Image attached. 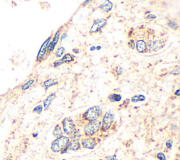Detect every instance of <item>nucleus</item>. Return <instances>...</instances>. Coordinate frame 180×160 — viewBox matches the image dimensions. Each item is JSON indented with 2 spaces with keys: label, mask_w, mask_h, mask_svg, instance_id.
Masks as SVG:
<instances>
[{
  "label": "nucleus",
  "mask_w": 180,
  "mask_h": 160,
  "mask_svg": "<svg viewBox=\"0 0 180 160\" xmlns=\"http://www.w3.org/2000/svg\"><path fill=\"white\" fill-rule=\"evenodd\" d=\"M101 128V121H97L88 122L84 126V132L87 137H92L99 132Z\"/></svg>",
  "instance_id": "20e7f679"
},
{
  "label": "nucleus",
  "mask_w": 180,
  "mask_h": 160,
  "mask_svg": "<svg viewBox=\"0 0 180 160\" xmlns=\"http://www.w3.org/2000/svg\"><path fill=\"white\" fill-rule=\"evenodd\" d=\"M52 37H53V34H51L50 36H49L48 38H47L46 40H45L43 44H42L41 48H39V50L37 53V57H36V62L37 63H41L42 61L44 59V58L46 57V56L47 55V49H48V46L49 42H51Z\"/></svg>",
  "instance_id": "423d86ee"
},
{
  "label": "nucleus",
  "mask_w": 180,
  "mask_h": 160,
  "mask_svg": "<svg viewBox=\"0 0 180 160\" xmlns=\"http://www.w3.org/2000/svg\"><path fill=\"white\" fill-rule=\"evenodd\" d=\"M68 36V34H67V32H62V33H61V37H60V40H61V41L62 42L63 40L64 39H66V37Z\"/></svg>",
  "instance_id": "2f4dec72"
},
{
  "label": "nucleus",
  "mask_w": 180,
  "mask_h": 160,
  "mask_svg": "<svg viewBox=\"0 0 180 160\" xmlns=\"http://www.w3.org/2000/svg\"><path fill=\"white\" fill-rule=\"evenodd\" d=\"M61 124H62L63 132L66 135H72L74 133L75 130H76L74 121H73V120L70 118V117H66V118L63 120Z\"/></svg>",
  "instance_id": "39448f33"
},
{
  "label": "nucleus",
  "mask_w": 180,
  "mask_h": 160,
  "mask_svg": "<svg viewBox=\"0 0 180 160\" xmlns=\"http://www.w3.org/2000/svg\"><path fill=\"white\" fill-rule=\"evenodd\" d=\"M146 100V97L144 95H135L134 96H132L130 99V102H132V103H137L139 102H144V101Z\"/></svg>",
  "instance_id": "6ab92c4d"
},
{
  "label": "nucleus",
  "mask_w": 180,
  "mask_h": 160,
  "mask_svg": "<svg viewBox=\"0 0 180 160\" xmlns=\"http://www.w3.org/2000/svg\"><path fill=\"white\" fill-rule=\"evenodd\" d=\"M179 69H177V70H172L171 72H170V74H174V75H178L179 74Z\"/></svg>",
  "instance_id": "473e14b6"
},
{
  "label": "nucleus",
  "mask_w": 180,
  "mask_h": 160,
  "mask_svg": "<svg viewBox=\"0 0 180 160\" xmlns=\"http://www.w3.org/2000/svg\"><path fill=\"white\" fill-rule=\"evenodd\" d=\"M90 51H94V50H96V47L95 46H92V47H91V48H90Z\"/></svg>",
  "instance_id": "e433bc0d"
},
{
  "label": "nucleus",
  "mask_w": 180,
  "mask_h": 160,
  "mask_svg": "<svg viewBox=\"0 0 180 160\" xmlns=\"http://www.w3.org/2000/svg\"><path fill=\"white\" fill-rule=\"evenodd\" d=\"M172 144H173V140H168L166 143H165V145H166L167 148L168 149H171L172 147Z\"/></svg>",
  "instance_id": "c756f323"
},
{
  "label": "nucleus",
  "mask_w": 180,
  "mask_h": 160,
  "mask_svg": "<svg viewBox=\"0 0 180 160\" xmlns=\"http://www.w3.org/2000/svg\"><path fill=\"white\" fill-rule=\"evenodd\" d=\"M115 121V114L112 110H108L104 114L102 121L101 122V129L103 131H107L111 128Z\"/></svg>",
  "instance_id": "7ed1b4c3"
},
{
  "label": "nucleus",
  "mask_w": 180,
  "mask_h": 160,
  "mask_svg": "<svg viewBox=\"0 0 180 160\" xmlns=\"http://www.w3.org/2000/svg\"><path fill=\"white\" fill-rule=\"evenodd\" d=\"M174 95L175 96H177V97H179V96L180 95H179V89H177V90L174 92Z\"/></svg>",
  "instance_id": "f704fd0d"
},
{
  "label": "nucleus",
  "mask_w": 180,
  "mask_h": 160,
  "mask_svg": "<svg viewBox=\"0 0 180 160\" xmlns=\"http://www.w3.org/2000/svg\"><path fill=\"white\" fill-rule=\"evenodd\" d=\"M7 160H12V159H7Z\"/></svg>",
  "instance_id": "ea45409f"
},
{
  "label": "nucleus",
  "mask_w": 180,
  "mask_h": 160,
  "mask_svg": "<svg viewBox=\"0 0 180 160\" xmlns=\"http://www.w3.org/2000/svg\"><path fill=\"white\" fill-rule=\"evenodd\" d=\"M62 64H63L62 62H61L60 59H58V60L54 61L53 63H52V66H53V67H54V68H58Z\"/></svg>",
  "instance_id": "bb28decb"
},
{
  "label": "nucleus",
  "mask_w": 180,
  "mask_h": 160,
  "mask_svg": "<svg viewBox=\"0 0 180 160\" xmlns=\"http://www.w3.org/2000/svg\"><path fill=\"white\" fill-rule=\"evenodd\" d=\"M65 53V48L63 47H58V48L56 49L54 55L57 58H61L64 55Z\"/></svg>",
  "instance_id": "4be33fe9"
},
{
  "label": "nucleus",
  "mask_w": 180,
  "mask_h": 160,
  "mask_svg": "<svg viewBox=\"0 0 180 160\" xmlns=\"http://www.w3.org/2000/svg\"><path fill=\"white\" fill-rule=\"evenodd\" d=\"M81 148V144H80L79 140H70L69 143H68L67 149L68 150H72V151H77Z\"/></svg>",
  "instance_id": "f8f14e48"
},
{
  "label": "nucleus",
  "mask_w": 180,
  "mask_h": 160,
  "mask_svg": "<svg viewBox=\"0 0 180 160\" xmlns=\"http://www.w3.org/2000/svg\"><path fill=\"white\" fill-rule=\"evenodd\" d=\"M58 84V81L56 78H49L44 81L42 83V87L44 88V90H47L50 87L56 86Z\"/></svg>",
  "instance_id": "2eb2a0df"
},
{
  "label": "nucleus",
  "mask_w": 180,
  "mask_h": 160,
  "mask_svg": "<svg viewBox=\"0 0 180 160\" xmlns=\"http://www.w3.org/2000/svg\"><path fill=\"white\" fill-rule=\"evenodd\" d=\"M103 112L102 109L100 106H94L89 108L88 109L82 114V118L84 121L88 122H92L94 121H97L102 116Z\"/></svg>",
  "instance_id": "f257e3e1"
},
{
  "label": "nucleus",
  "mask_w": 180,
  "mask_h": 160,
  "mask_svg": "<svg viewBox=\"0 0 180 160\" xmlns=\"http://www.w3.org/2000/svg\"><path fill=\"white\" fill-rule=\"evenodd\" d=\"M63 64L64 63H70L75 61V56L70 53H66L60 59Z\"/></svg>",
  "instance_id": "f3484780"
},
{
  "label": "nucleus",
  "mask_w": 180,
  "mask_h": 160,
  "mask_svg": "<svg viewBox=\"0 0 180 160\" xmlns=\"http://www.w3.org/2000/svg\"><path fill=\"white\" fill-rule=\"evenodd\" d=\"M43 111V105H37V107H35L34 109H33L32 112L34 113H37V114H40L42 113V112Z\"/></svg>",
  "instance_id": "b1692460"
},
{
  "label": "nucleus",
  "mask_w": 180,
  "mask_h": 160,
  "mask_svg": "<svg viewBox=\"0 0 180 160\" xmlns=\"http://www.w3.org/2000/svg\"><path fill=\"white\" fill-rule=\"evenodd\" d=\"M108 20L106 18H97L94 21L89 29L90 34H95L100 32L107 25Z\"/></svg>",
  "instance_id": "0eeeda50"
},
{
  "label": "nucleus",
  "mask_w": 180,
  "mask_h": 160,
  "mask_svg": "<svg viewBox=\"0 0 180 160\" xmlns=\"http://www.w3.org/2000/svg\"><path fill=\"white\" fill-rule=\"evenodd\" d=\"M63 130H62V127H61L59 124H57V125L55 126L54 128L53 131V135L55 138H58L61 137V135H63Z\"/></svg>",
  "instance_id": "aec40b11"
},
{
  "label": "nucleus",
  "mask_w": 180,
  "mask_h": 160,
  "mask_svg": "<svg viewBox=\"0 0 180 160\" xmlns=\"http://www.w3.org/2000/svg\"><path fill=\"white\" fill-rule=\"evenodd\" d=\"M165 42L163 40V39L161 40H153L148 45L149 46V48H150L151 50L153 51H158L160 50L161 49L163 48V47L165 46Z\"/></svg>",
  "instance_id": "9d476101"
},
{
  "label": "nucleus",
  "mask_w": 180,
  "mask_h": 160,
  "mask_svg": "<svg viewBox=\"0 0 180 160\" xmlns=\"http://www.w3.org/2000/svg\"><path fill=\"white\" fill-rule=\"evenodd\" d=\"M70 140V138L67 135H61V137L56 138L51 143V151L54 153H58L63 151L67 147Z\"/></svg>",
  "instance_id": "f03ea898"
},
{
  "label": "nucleus",
  "mask_w": 180,
  "mask_h": 160,
  "mask_svg": "<svg viewBox=\"0 0 180 160\" xmlns=\"http://www.w3.org/2000/svg\"><path fill=\"white\" fill-rule=\"evenodd\" d=\"M37 135H38V133H33V134H32V136H33V137H34V138H36Z\"/></svg>",
  "instance_id": "4c0bfd02"
},
{
  "label": "nucleus",
  "mask_w": 180,
  "mask_h": 160,
  "mask_svg": "<svg viewBox=\"0 0 180 160\" xmlns=\"http://www.w3.org/2000/svg\"><path fill=\"white\" fill-rule=\"evenodd\" d=\"M129 102H130V99H126V100H125L124 102L120 105V107H126L127 105H129Z\"/></svg>",
  "instance_id": "cd10ccee"
},
{
  "label": "nucleus",
  "mask_w": 180,
  "mask_h": 160,
  "mask_svg": "<svg viewBox=\"0 0 180 160\" xmlns=\"http://www.w3.org/2000/svg\"><path fill=\"white\" fill-rule=\"evenodd\" d=\"M79 49H77V48H75V49H73V52L75 53V55H77V54L79 53Z\"/></svg>",
  "instance_id": "72a5a7b5"
},
{
  "label": "nucleus",
  "mask_w": 180,
  "mask_h": 160,
  "mask_svg": "<svg viewBox=\"0 0 180 160\" xmlns=\"http://www.w3.org/2000/svg\"><path fill=\"white\" fill-rule=\"evenodd\" d=\"M62 30L63 27H61L56 30V32L53 35L51 40L49 44L48 49H47V55H51V54L56 49V47L58 44L59 40H60L61 35V33H62Z\"/></svg>",
  "instance_id": "6e6552de"
},
{
  "label": "nucleus",
  "mask_w": 180,
  "mask_h": 160,
  "mask_svg": "<svg viewBox=\"0 0 180 160\" xmlns=\"http://www.w3.org/2000/svg\"><path fill=\"white\" fill-rule=\"evenodd\" d=\"M81 146L84 148V149L93 150L96 145V139L92 137H87L84 138L81 140Z\"/></svg>",
  "instance_id": "1a4fd4ad"
},
{
  "label": "nucleus",
  "mask_w": 180,
  "mask_h": 160,
  "mask_svg": "<svg viewBox=\"0 0 180 160\" xmlns=\"http://www.w3.org/2000/svg\"><path fill=\"white\" fill-rule=\"evenodd\" d=\"M167 26L171 28V29L174 30H177L179 29V24L176 21L173 20H169L167 21Z\"/></svg>",
  "instance_id": "5701e85b"
},
{
  "label": "nucleus",
  "mask_w": 180,
  "mask_h": 160,
  "mask_svg": "<svg viewBox=\"0 0 180 160\" xmlns=\"http://www.w3.org/2000/svg\"><path fill=\"white\" fill-rule=\"evenodd\" d=\"M127 45H128L129 48L132 49H135V45H136V42L135 40L133 39H129L128 42H127Z\"/></svg>",
  "instance_id": "393cba45"
},
{
  "label": "nucleus",
  "mask_w": 180,
  "mask_h": 160,
  "mask_svg": "<svg viewBox=\"0 0 180 160\" xmlns=\"http://www.w3.org/2000/svg\"><path fill=\"white\" fill-rule=\"evenodd\" d=\"M113 4L109 0H106V1L103 2L102 4H100L99 6V9H101L103 11L106 13H109L110 11L113 9Z\"/></svg>",
  "instance_id": "4468645a"
},
{
  "label": "nucleus",
  "mask_w": 180,
  "mask_h": 160,
  "mask_svg": "<svg viewBox=\"0 0 180 160\" xmlns=\"http://www.w3.org/2000/svg\"><path fill=\"white\" fill-rule=\"evenodd\" d=\"M101 49V47L100 45L96 47V50H100Z\"/></svg>",
  "instance_id": "58836bf2"
},
{
  "label": "nucleus",
  "mask_w": 180,
  "mask_h": 160,
  "mask_svg": "<svg viewBox=\"0 0 180 160\" xmlns=\"http://www.w3.org/2000/svg\"><path fill=\"white\" fill-rule=\"evenodd\" d=\"M137 51L139 53L146 54L148 52V44L144 40H139L136 42V45H135Z\"/></svg>",
  "instance_id": "9b49d317"
},
{
  "label": "nucleus",
  "mask_w": 180,
  "mask_h": 160,
  "mask_svg": "<svg viewBox=\"0 0 180 160\" xmlns=\"http://www.w3.org/2000/svg\"><path fill=\"white\" fill-rule=\"evenodd\" d=\"M156 157L159 160H167L166 156H165V154L164 153H163V152H158L157 155H156Z\"/></svg>",
  "instance_id": "a878e982"
},
{
  "label": "nucleus",
  "mask_w": 180,
  "mask_h": 160,
  "mask_svg": "<svg viewBox=\"0 0 180 160\" xmlns=\"http://www.w3.org/2000/svg\"><path fill=\"white\" fill-rule=\"evenodd\" d=\"M123 72H124V70H123L122 68L121 67H120V66H116L115 67L113 68L112 69V71H111L112 74L115 77H118L121 76L123 74Z\"/></svg>",
  "instance_id": "412c9836"
},
{
  "label": "nucleus",
  "mask_w": 180,
  "mask_h": 160,
  "mask_svg": "<svg viewBox=\"0 0 180 160\" xmlns=\"http://www.w3.org/2000/svg\"><path fill=\"white\" fill-rule=\"evenodd\" d=\"M56 97V94L55 93H51L50 95L47 96L43 102V107H44V110H47L49 109V107H50L51 105V103L53 102L54 100Z\"/></svg>",
  "instance_id": "ddd939ff"
},
{
  "label": "nucleus",
  "mask_w": 180,
  "mask_h": 160,
  "mask_svg": "<svg viewBox=\"0 0 180 160\" xmlns=\"http://www.w3.org/2000/svg\"><path fill=\"white\" fill-rule=\"evenodd\" d=\"M35 79L33 78L28 79L25 83H23L22 86H21V90L25 91V90H29V89L31 88L33 85L35 84Z\"/></svg>",
  "instance_id": "a211bd4d"
},
{
  "label": "nucleus",
  "mask_w": 180,
  "mask_h": 160,
  "mask_svg": "<svg viewBox=\"0 0 180 160\" xmlns=\"http://www.w3.org/2000/svg\"><path fill=\"white\" fill-rule=\"evenodd\" d=\"M108 100L109 102L112 103L120 102L122 100V96L119 93H110L108 96Z\"/></svg>",
  "instance_id": "dca6fc26"
},
{
  "label": "nucleus",
  "mask_w": 180,
  "mask_h": 160,
  "mask_svg": "<svg viewBox=\"0 0 180 160\" xmlns=\"http://www.w3.org/2000/svg\"><path fill=\"white\" fill-rule=\"evenodd\" d=\"M106 160H118L117 159V157H116V155H111V156H108L106 157Z\"/></svg>",
  "instance_id": "7c9ffc66"
},
{
  "label": "nucleus",
  "mask_w": 180,
  "mask_h": 160,
  "mask_svg": "<svg viewBox=\"0 0 180 160\" xmlns=\"http://www.w3.org/2000/svg\"><path fill=\"white\" fill-rule=\"evenodd\" d=\"M90 1H89V0H87V1H85V2H84V4H82V6H86V5H87V4H88V3H90Z\"/></svg>",
  "instance_id": "c9c22d12"
},
{
  "label": "nucleus",
  "mask_w": 180,
  "mask_h": 160,
  "mask_svg": "<svg viewBox=\"0 0 180 160\" xmlns=\"http://www.w3.org/2000/svg\"><path fill=\"white\" fill-rule=\"evenodd\" d=\"M156 18H157V16L154 15V14H152V13L147 14V16H146V18L148 20H153V19H156Z\"/></svg>",
  "instance_id": "c85d7f7f"
}]
</instances>
